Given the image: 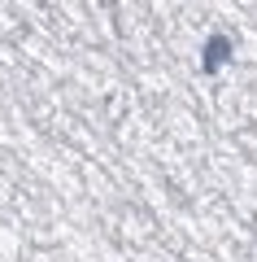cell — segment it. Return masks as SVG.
Returning <instances> with one entry per match:
<instances>
[{
  "label": "cell",
  "mask_w": 257,
  "mask_h": 262,
  "mask_svg": "<svg viewBox=\"0 0 257 262\" xmlns=\"http://www.w3.org/2000/svg\"><path fill=\"white\" fill-rule=\"evenodd\" d=\"M222 53H231V44L227 39H209V57H205V70H218V61H222Z\"/></svg>",
  "instance_id": "1"
}]
</instances>
